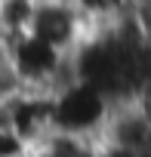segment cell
<instances>
[{
  "label": "cell",
  "instance_id": "obj_1",
  "mask_svg": "<svg viewBox=\"0 0 151 157\" xmlns=\"http://www.w3.org/2000/svg\"><path fill=\"white\" fill-rule=\"evenodd\" d=\"M6 62L13 65L16 77L22 86L59 93L62 86L77 80V68H74V52H62L52 43L40 40L37 34H19L6 43H0Z\"/></svg>",
  "mask_w": 151,
  "mask_h": 157
},
{
  "label": "cell",
  "instance_id": "obj_2",
  "mask_svg": "<svg viewBox=\"0 0 151 157\" xmlns=\"http://www.w3.org/2000/svg\"><path fill=\"white\" fill-rule=\"evenodd\" d=\"M56 96V129L102 139V129L111 114V99L87 80H74L62 86Z\"/></svg>",
  "mask_w": 151,
  "mask_h": 157
},
{
  "label": "cell",
  "instance_id": "obj_3",
  "mask_svg": "<svg viewBox=\"0 0 151 157\" xmlns=\"http://www.w3.org/2000/svg\"><path fill=\"white\" fill-rule=\"evenodd\" d=\"M0 123L37 148L56 129V96L46 90L19 86L16 93L0 99Z\"/></svg>",
  "mask_w": 151,
  "mask_h": 157
},
{
  "label": "cell",
  "instance_id": "obj_4",
  "mask_svg": "<svg viewBox=\"0 0 151 157\" xmlns=\"http://www.w3.org/2000/svg\"><path fill=\"white\" fill-rule=\"evenodd\" d=\"M31 34H37L62 52H74L90 37V25L71 0H40L31 22Z\"/></svg>",
  "mask_w": 151,
  "mask_h": 157
},
{
  "label": "cell",
  "instance_id": "obj_5",
  "mask_svg": "<svg viewBox=\"0 0 151 157\" xmlns=\"http://www.w3.org/2000/svg\"><path fill=\"white\" fill-rule=\"evenodd\" d=\"M31 151L34 148L19 132H13L10 126L0 123V157H31Z\"/></svg>",
  "mask_w": 151,
  "mask_h": 157
}]
</instances>
